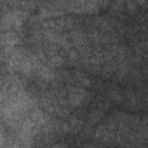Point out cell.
Segmentation results:
<instances>
[{"instance_id":"52a82bcc","label":"cell","mask_w":148,"mask_h":148,"mask_svg":"<svg viewBox=\"0 0 148 148\" xmlns=\"http://www.w3.org/2000/svg\"><path fill=\"white\" fill-rule=\"evenodd\" d=\"M125 2V12L127 14H136V11H138V4L134 2V0H124Z\"/></svg>"},{"instance_id":"6da1fadb","label":"cell","mask_w":148,"mask_h":148,"mask_svg":"<svg viewBox=\"0 0 148 148\" xmlns=\"http://www.w3.org/2000/svg\"><path fill=\"white\" fill-rule=\"evenodd\" d=\"M26 19V11L25 9H11L4 12V19H2V28L4 30H16L19 32L25 25Z\"/></svg>"},{"instance_id":"3957f363","label":"cell","mask_w":148,"mask_h":148,"mask_svg":"<svg viewBox=\"0 0 148 148\" xmlns=\"http://www.w3.org/2000/svg\"><path fill=\"white\" fill-rule=\"evenodd\" d=\"M66 99H68V106L77 108V106H80L87 99V91L82 86H71L68 89V98Z\"/></svg>"},{"instance_id":"7a4b0ae2","label":"cell","mask_w":148,"mask_h":148,"mask_svg":"<svg viewBox=\"0 0 148 148\" xmlns=\"http://www.w3.org/2000/svg\"><path fill=\"white\" fill-rule=\"evenodd\" d=\"M42 26L47 28V30H54V32H59V33H61V32H70V30L75 28V21H73L71 18H63V16H59V18H56V19H52V21H44Z\"/></svg>"},{"instance_id":"277c9868","label":"cell","mask_w":148,"mask_h":148,"mask_svg":"<svg viewBox=\"0 0 148 148\" xmlns=\"http://www.w3.org/2000/svg\"><path fill=\"white\" fill-rule=\"evenodd\" d=\"M19 42H21V37L18 35L16 30H4V33H2V47H4V51H11V49L18 47Z\"/></svg>"},{"instance_id":"9c48e42d","label":"cell","mask_w":148,"mask_h":148,"mask_svg":"<svg viewBox=\"0 0 148 148\" xmlns=\"http://www.w3.org/2000/svg\"><path fill=\"white\" fill-rule=\"evenodd\" d=\"M134 2H136V4H138L139 7H145V4L148 2V0H134Z\"/></svg>"},{"instance_id":"ba28073f","label":"cell","mask_w":148,"mask_h":148,"mask_svg":"<svg viewBox=\"0 0 148 148\" xmlns=\"http://www.w3.org/2000/svg\"><path fill=\"white\" fill-rule=\"evenodd\" d=\"M101 117H103V113H101V112H92V113L89 115V124H96Z\"/></svg>"},{"instance_id":"8992f818","label":"cell","mask_w":148,"mask_h":148,"mask_svg":"<svg viewBox=\"0 0 148 148\" xmlns=\"http://www.w3.org/2000/svg\"><path fill=\"white\" fill-rule=\"evenodd\" d=\"M108 98L113 99V101H117V103L124 101V94H122V91H120L119 87H112V89L108 91Z\"/></svg>"},{"instance_id":"5b68a950","label":"cell","mask_w":148,"mask_h":148,"mask_svg":"<svg viewBox=\"0 0 148 148\" xmlns=\"http://www.w3.org/2000/svg\"><path fill=\"white\" fill-rule=\"evenodd\" d=\"M110 12L115 14V16L125 12V2H124V0H112V2H110Z\"/></svg>"}]
</instances>
